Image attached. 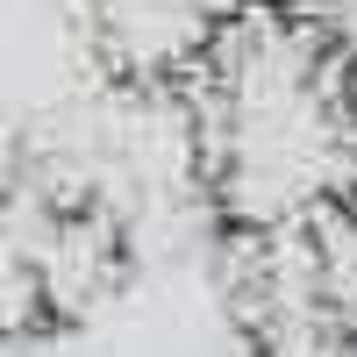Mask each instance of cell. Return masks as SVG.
<instances>
[{"label":"cell","instance_id":"6da1fadb","mask_svg":"<svg viewBox=\"0 0 357 357\" xmlns=\"http://www.w3.org/2000/svg\"><path fill=\"white\" fill-rule=\"evenodd\" d=\"M193 158L236 236L357 200V65L293 0H243L186 72Z\"/></svg>","mask_w":357,"mask_h":357},{"label":"cell","instance_id":"7a4b0ae2","mask_svg":"<svg viewBox=\"0 0 357 357\" xmlns=\"http://www.w3.org/2000/svg\"><path fill=\"white\" fill-rule=\"evenodd\" d=\"M301 229H307V250H314V279H321V301H329V321L357 350V200L329 207V215H314Z\"/></svg>","mask_w":357,"mask_h":357}]
</instances>
